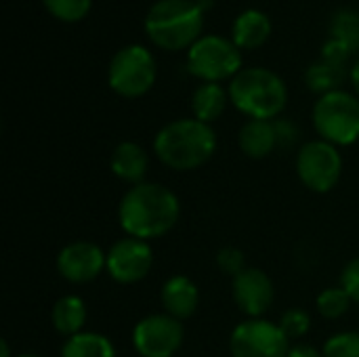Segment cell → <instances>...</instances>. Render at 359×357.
Wrapping results in <instances>:
<instances>
[{
  "label": "cell",
  "instance_id": "cell-1",
  "mask_svg": "<svg viewBox=\"0 0 359 357\" xmlns=\"http://www.w3.org/2000/svg\"><path fill=\"white\" fill-rule=\"evenodd\" d=\"M179 198L160 183L133 185L120 200L118 221L128 238L156 240L166 236L179 221Z\"/></svg>",
  "mask_w": 359,
  "mask_h": 357
},
{
  "label": "cell",
  "instance_id": "cell-2",
  "mask_svg": "<svg viewBox=\"0 0 359 357\" xmlns=\"http://www.w3.org/2000/svg\"><path fill=\"white\" fill-rule=\"evenodd\" d=\"M217 151V135L210 124L196 118L172 120L162 126L154 139L158 160L179 173L204 166Z\"/></svg>",
  "mask_w": 359,
  "mask_h": 357
},
{
  "label": "cell",
  "instance_id": "cell-3",
  "mask_svg": "<svg viewBox=\"0 0 359 357\" xmlns=\"http://www.w3.org/2000/svg\"><path fill=\"white\" fill-rule=\"evenodd\" d=\"M204 27V11L196 0H158L145 15L147 38L164 50H189Z\"/></svg>",
  "mask_w": 359,
  "mask_h": 357
},
{
  "label": "cell",
  "instance_id": "cell-4",
  "mask_svg": "<svg viewBox=\"0 0 359 357\" xmlns=\"http://www.w3.org/2000/svg\"><path fill=\"white\" fill-rule=\"evenodd\" d=\"M229 101L250 120H273L288 103V88L276 72L248 67L231 78Z\"/></svg>",
  "mask_w": 359,
  "mask_h": 357
},
{
  "label": "cell",
  "instance_id": "cell-5",
  "mask_svg": "<svg viewBox=\"0 0 359 357\" xmlns=\"http://www.w3.org/2000/svg\"><path fill=\"white\" fill-rule=\"evenodd\" d=\"M311 118L318 135L337 147L353 145L359 139V97L347 90L322 95Z\"/></svg>",
  "mask_w": 359,
  "mask_h": 357
},
{
  "label": "cell",
  "instance_id": "cell-6",
  "mask_svg": "<svg viewBox=\"0 0 359 357\" xmlns=\"http://www.w3.org/2000/svg\"><path fill=\"white\" fill-rule=\"evenodd\" d=\"M156 74L158 69L151 50L141 44H128L111 57L107 67V82L120 97L137 99L151 90Z\"/></svg>",
  "mask_w": 359,
  "mask_h": 357
},
{
  "label": "cell",
  "instance_id": "cell-7",
  "mask_svg": "<svg viewBox=\"0 0 359 357\" xmlns=\"http://www.w3.org/2000/svg\"><path fill=\"white\" fill-rule=\"evenodd\" d=\"M187 72L204 82H221L242 72V50L223 36H202L187 50Z\"/></svg>",
  "mask_w": 359,
  "mask_h": 357
},
{
  "label": "cell",
  "instance_id": "cell-8",
  "mask_svg": "<svg viewBox=\"0 0 359 357\" xmlns=\"http://www.w3.org/2000/svg\"><path fill=\"white\" fill-rule=\"evenodd\" d=\"M341 173H343V158L337 145L318 139L305 143L299 149L297 175L307 189L316 194H328L330 189L337 187Z\"/></svg>",
  "mask_w": 359,
  "mask_h": 357
},
{
  "label": "cell",
  "instance_id": "cell-9",
  "mask_svg": "<svg viewBox=\"0 0 359 357\" xmlns=\"http://www.w3.org/2000/svg\"><path fill=\"white\" fill-rule=\"evenodd\" d=\"M229 351L233 357H288L290 339L280 324L263 318L238 324L229 337Z\"/></svg>",
  "mask_w": 359,
  "mask_h": 357
},
{
  "label": "cell",
  "instance_id": "cell-10",
  "mask_svg": "<svg viewBox=\"0 0 359 357\" xmlns=\"http://www.w3.org/2000/svg\"><path fill=\"white\" fill-rule=\"evenodd\" d=\"M183 324L168 314L143 318L133 330V345L141 357H172L183 345Z\"/></svg>",
  "mask_w": 359,
  "mask_h": 357
},
{
  "label": "cell",
  "instance_id": "cell-11",
  "mask_svg": "<svg viewBox=\"0 0 359 357\" xmlns=\"http://www.w3.org/2000/svg\"><path fill=\"white\" fill-rule=\"evenodd\" d=\"M151 246L145 240L124 238L109 248L105 269L118 284H137L151 271Z\"/></svg>",
  "mask_w": 359,
  "mask_h": 357
},
{
  "label": "cell",
  "instance_id": "cell-12",
  "mask_svg": "<svg viewBox=\"0 0 359 357\" xmlns=\"http://www.w3.org/2000/svg\"><path fill=\"white\" fill-rule=\"evenodd\" d=\"M107 265V252L93 242H72L57 255V271L72 284H86L101 276Z\"/></svg>",
  "mask_w": 359,
  "mask_h": 357
},
{
  "label": "cell",
  "instance_id": "cell-13",
  "mask_svg": "<svg viewBox=\"0 0 359 357\" xmlns=\"http://www.w3.org/2000/svg\"><path fill=\"white\" fill-rule=\"evenodd\" d=\"M276 288L271 278L257 267H248L238 278H233V301L238 309L248 316V320L263 318L273 305Z\"/></svg>",
  "mask_w": 359,
  "mask_h": 357
},
{
  "label": "cell",
  "instance_id": "cell-14",
  "mask_svg": "<svg viewBox=\"0 0 359 357\" xmlns=\"http://www.w3.org/2000/svg\"><path fill=\"white\" fill-rule=\"evenodd\" d=\"M160 301H162L164 314H168L170 318H175L179 322H185L187 318H191L196 314V309L200 305V290L189 278L172 276L170 280L164 282Z\"/></svg>",
  "mask_w": 359,
  "mask_h": 357
},
{
  "label": "cell",
  "instance_id": "cell-15",
  "mask_svg": "<svg viewBox=\"0 0 359 357\" xmlns=\"http://www.w3.org/2000/svg\"><path fill=\"white\" fill-rule=\"evenodd\" d=\"M271 36V19L259 8L242 11L231 25V40L240 50H252L263 46Z\"/></svg>",
  "mask_w": 359,
  "mask_h": 357
},
{
  "label": "cell",
  "instance_id": "cell-16",
  "mask_svg": "<svg viewBox=\"0 0 359 357\" xmlns=\"http://www.w3.org/2000/svg\"><path fill=\"white\" fill-rule=\"evenodd\" d=\"M109 166H111V173L118 179H122L124 183L139 185V183H143V177L147 173L149 158H147V151L139 143L122 141L111 151Z\"/></svg>",
  "mask_w": 359,
  "mask_h": 357
},
{
  "label": "cell",
  "instance_id": "cell-17",
  "mask_svg": "<svg viewBox=\"0 0 359 357\" xmlns=\"http://www.w3.org/2000/svg\"><path fill=\"white\" fill-rule=\"evenodd\" d=\"M238 141H240V149L248 158H252V160L267 158L280 145L276 122H271V120H248L242 126Z\"/></svg>",
  "mask_w": 359,
  "mask_h": 357
},
{
  "label": "cell",
  "instance_id": "cell-18",
  "mask_svg": "<svg viewBox=\"0 0 359 357\" xmlns=\"http://www.w3.org/2000/svg\"><path fill=\"white\" fill-rule=\"evenodd\" d=\"M227 101H229V90H225L219 82H202L191 95L194 118L204 124H210L223 116Z\"/></svg>",
  "mask_w": 359,
  "mask_h": 357
},
{
  "label": "cell",
  "instance_id": "cell-19",
  "mask_svg": "<svg viewBox=\"0 0 359 357\" xmlns=\"http://www.w3.org/2000/svg\"><path fill=\"white\" fill-rule=\"evenodd\" d=\"M50 322L55 326V330L63 337H76L82 332L84 322H86V305L80 297L76 295H67L61 297L50 311Z\"/></svg>",
  "mask_w": 359,
  "mask_h": 357
},
{
  "label": "cell",
  "instance_id": "cell-20",
  "mask_svg": "<svg viewBox=\"0 0 359 357\" xmlns=\"http://www.w3.org/2000/svg\"><path fill=\"white\" fill-rule=\"evenodd\" d=\"M61 357H116V349L105 335L80 332L65 339L61 347Z\"/></svg>",
  "mask_w": 359,
  "mask_h": 357
},
{
  "label": "cell",
  "instance_id": "cell-21",
  "mask_svg": "<svg viewBox=\"0 0 359 357\" xmlns=\"http://www.w3.org/2000/svg\"><path fill=\"white\" fill-rule=\"evenodd\" d=\"M345 82V67L328 63L324 59L311 63L305 72V84L309 90L322 95H328L332 90H341V84Z\"/></svg>",
  "mask_w": 359,
  "mask_h": 357
},
{
  "label": "cell",
  "instance_id": "cell-22",
  "mask_svg": "<svg viewBox=\"0 0 359 357\" xmlns=\"http://www.w3.org/2000/svg\"><path fill=\"white\" fill-rule=\"evenodd\" d=\"M330 38L339 40L349 48V53L359 50V13L351 8H341L334 13L332 23H330Z\"/></svg>",
  "mask_w": 359,
  "mask_h": 357
},
{
  "label": "cell",
  "instance_id": "cell-23",
  "mask_svg": "<svg viewBox=\"0 0 359 357\" xmlns=\"http://www.w3.org/2000/svg\"><path fill=\"white\" fill-rule=\"evenodd\" d=\"M351 303L353 301H351V297L347 295V290L343 286L326 288L324 292L318 295V301H316L318 311H320V316L324 320H339V318H343L349 311Z\"/></svg>",
  "mask_w": 359,
  "mask_h": 357
},
{
  "label": "cell",
  "instance_id": "cell-24",
  "mask_svg": "<svg viewBox=\"0 0 359 357\" xmlns=\"http://www.w3.org/2000/svg\"><path fill=\"white\" fill-rule=\"evenodd\" d=\"M42 4L55 19L76 23L88 15L93 0H42Z\"/></svg>",
  "mask_w": 359,
  "mask_h": 357
},
{
  "label": "cell",
  "instance_id": "cell-25",
  "mask_svg": "<svg viewBox=\"0 0 359 357\" xmlns=\"http://www.w3.org/2000/svg\"><path fill=\"white\" fill-rule=\"evenodd\" d=\"M324 357H359V332H339L332 335L324 349Z\"/></svg>",
  "mask_w": 359,
  "mask_h": 357
},
{
  "label": "cell",
  "instance_id": "cell-26",
  "mask_svg": "<svg viewBox=\"0 0 359 357\" xmlns=\"http://www.w3.org/2000/svg\"><path fill=\"white\" fill-rule=\"evenodd\" d=\"M280 328L288 339H303L311 328V318L303 309H288L280 320Z\"/></svg>",
  "mask_w": 359,
  "mask_h": 357
},
{
  "label": "cell",
  "instance_id": "cell-27",
  "mask_svg": "<svg viewBox=\"0 0 359 357\" xmlns=\"http://www.w3.org/2000/svg\"><path fill=\"white\" fill-rule=\"evenodd\" d=\"M217 265L223 274L231 276V278H238L242 271H246V257L240 248L236 246H225L217 252Z\"/></svg>",
  "mask_w": 359,
  "mask_h": 357
},
{
  "label": "cell",
  "instance_id": "cell-28",
  "mask_svg": "<svg viewBox=\"0 0 359 357\" xmlns=\"http://www.w3.org/2000/svg\"><path fill=\"white\" fill-rule=\"evenodd\" d=\"M341 286L347 290L353 303H359V259H353L345 265L341 274Z\"/></svg>",
  "mask_w": 359,
  "mask_h": 357
},
{
  "label": "cell",
  "instance_id": "cell-29",
  "mask_svg": "<svg viewBox=\"0 0 359 357\" xmlns=\"http://www.w3.org/2000/svg\"><path fill=\"white\" fill-rule=\"evenodd\" d=\"M276 128H278V141H280V145H288V143H292L294 141V137H297V130H294V126L290 124V122H276Z\"/></svg>",
  "mask_w": 359,
  "mask_h": 357
},
{
  "label": "cell",
  "instance_id": "cell-30",
  "mask_svg": "<svg viewBox=\"0 0 359 357\" xmlns=\"http://www.w3.org/2000/svg\"><path fill=\"white\" fill-rule=\"evenodd\" d=\"M288 357H324V353L311 345H294V347H290Z\"/></svg>",
  "mask_w": 359,
  "mask_h": 357
},
{
  "label": "cell",
  "instance_id": "cell-31",
  "mask_svg": "<svg viewBox=\"0 0 359 357\" xmlns=\"http://www.w3.org/2000/svg\"><path fill=\"white\" fill-rule=\"evenodd\" d=\"M349 76H351V84H353V90H355V95L359 97V59L355 61V63H353V67H351Z\"/></svg>",
  "mask_w": 359,
  "mask_h": 357
},
{
  "label": "cell",
  "instance_id": "cell-32",
  "mask_svg": "<svg viewBox=\"0 0 359 357\" xmlns=\"http://www.w3.org/2000/svg\"><path fill=\"white\" fill-rule=\"evenodd\" d=\"M0 357H11V349L6 341H0Z\"/></svg>",
  "mask_w": 359,
  "mask_h": 357
},
{
  "label": "cell",
  "instance_id": "cell-33",
  "mask_svg": "<svg viewBox=\"0 0 359 357\" xmlns=\"http://www.w3.org/2000/svg\"><path fill=\"white\" fill-rule=\"evenodd\" d=\"M196 4H198V6H200V8H202L204 13H206V11H208V8L212 6V0H196Z\"/></svg>",
  "mask_w": 359,
  "mask_h": 357
},
{
  "label": "cell",
  "instance_id": "cell-34",
  "mask_svg": "<svg viewBox=\"0 0 359 357\" xmlns=\"http://www.w3.org/2000/svg\"><path fill=\"white\" fill-rule=\"evenodd\" d=\"M17 357H38V356H32V353H23V356H17Z\"/></svg>",
  "mask_w": 359,
  "mask_h": 357
}]
</instances>
